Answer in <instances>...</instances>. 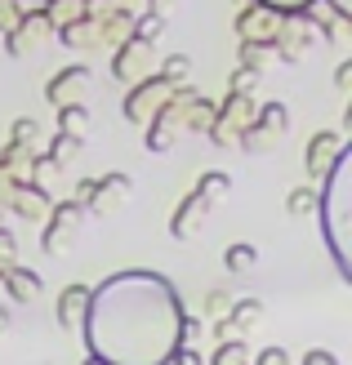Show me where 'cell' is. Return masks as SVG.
<instances>
[{"instance_id": "4", "label": "cell", "mask_w": 352, "mask_h": 365, "mask_svg": "<svg viewBox=\"0 0 352 365\" xmlns=\"http://www.w3.org/2000/svg\"><path fill=\"white\" fill-rule=\"evenodd\" d=\"M254 98L250 94H228L223 103L214 107V120H210V143L214 148H236V138H241V130H246V125L254 120Z\"/></svg>"}, {"instance_id": "35", "label": "cell", "mask_w": 352, "mask_h": 365, "mask_svg": "<svg viewBox=\"0 0 352 365\" xmlns=\"http://www.w3.org/2000/svg\"><path fill=\"white\" fill-rule=\"evenodd\" d=\"M335 85H339V89H348V85H352V63H339V71H335Z\"/></svg>"}, {"instance_id": "34", "label": "cell", "mask_w": 352, "mask_h": 365, "mask_svg": "<svg viewBox=\"0 0 352 365\" xmlns=\"http://www.w3.org/2000/svg\"><path fill=\"white\" fill-rule=\"evenodd\" d=\"M299 365H339V356H335V352H326V348H312V352H303Z\"/></svg>"}, {"instance_id": "17", "label": "cell", "mask_w": 352, "mask_h": 365, "mask_svg": "<svg viewBox=\"0 0 352 365\" xmlns=\"http://www.w3.org/2000/svg\"><path fill=\"white\" fill-rule=\"evenodd\" d=\"M254 125H258L263 134L281 138V134L290 130V107H286V103H263V107H254Z\"/></svg>"}, {"instance_id": "12", "label": "cell", "mask_w": 352, "mask_h": 365, "mask_svg": "<svg viewBox=\"0 0 352 365\" xmlns=\"http://www.w3.org/2000/svg\"><path fill=\"white\" fill-rule=\"evenodd\" d=\"M134 192V182H129V174H103V178H94V196H89V205H85V214H116L121 210V200Z\"/></svg>"}, {"instance_id": "26", "label": "cell", "mask_w": 352, "mask_h": 365, "mask_svg": "<svg viewBox=\"0 0 352 365\" xmlns=\"http://www.w3.org/2000/svg\"><path fill=\"white\" fill-rule=\"evenodd\" d=\"M161 76H170L174 85H188V76H192V58H188V53H170Z\"/></svg>"}, {"instance_id": "14", "label": "cell", "mask_w": 352, "mask_h": 365, "mask_svg": "<svg viewBox=\"0 0 352 365\" xmlns=\"http://www.w3.org/2000/svg\"><path fill=\"white\" fill-rule=\"evenodd\" d=\"M89 81H94V76H89V67H67V71H59V76L45 85V94H49L54 107H67V103H81Z\"/></svg>"}, {"instance_id": "5", "label": "cell", "mask_w": 352, "mask_h": 365, "mask_svg": "<svg viewBox=\"0 0 352 365\" xmlns=\"http://www.w3.org/2000/svg\"><path fill=\"white\" fill-rule=\"evenodd\" d=\"M81 227H85V205H81V200H59V205H49L41 250L45 254H63L71 241H76Z\"/></svg>"}, {"instance_id": "31", "label": "cell", "mask_w": 352, "mask_h": 365, "mask_svg": "<svg viewBox=\"0 0 352 365\" xmlns=\"http://www.w3.org/2000/svg\"><path fill=\"white\" fill-rule=\"evenodd\" d=\"M170 365H206V356H201L192 343H178L174 348V356H170Z\"/></svg>"}, {"instance_id": "25", "label": "cell", "mask_w": 352, "mask_h": 365, "mask_svg": "<svg viewBox=\"0 0 352 365\" xmlns=\"http://www.w3.org/2000/svg\"><path fill=\"white\" fill-rule=\"evenodd\" d=\"M59 170H63V165H54V160H49L45 152H41V156H31V160H27V178L36 182V187H45V182H49L54 174H59Z\"/></svg>"}, {"instance_id": "10", "label": "cell", "mask_w": 352, "mask_h": 365, "mask_svg": "<svg viewBox=\"0 0 352 365\" xmlns=\"http://www.w3.org/2000/svg\"><path fill=\"white\" fill-rule=\"evenodd\" d=\"M281 23H286V14H276V9H268V5H254L236 18V31H241V41H258V45H272L276 41V31H281Z\"/></svg>"}, {"instance_id": "13", "label": "cell", "mask_w": 352, "mask_h": 365, "mask_svg": "<svg viewBox=\"0 0 352 365\" xmlns=\"http://www.w3.org/2000/svg\"><path fill=\"white\" fill-rule=\"evenodd\" d=\"M5 210H14L23 223H45L49 218V192L36 187V182H18L9 192V200H5Z\"/></svg>"}, {"instance_id": "8", "label": "cell", "mask_w": 352, "mask_h": 365, "mask_svg": "<svg viewBox=\"0 0 352 365\" xmlns=\"http://www.w3.org/2000/svg\"><path fill=\"white\" fill-rule=\"evenodd\" d=\"M348 152V138L339 134V130H321V134H312L308 138V152H303V165H308V174L312 178H326L330 174V165Z\"/></svg>"}, {"instance_id": "21", "label": "cell", "mask_w": 352, "mask_h": 365, "mask_svg": "<svg viewBox=\"0 0 352 365\" xmlns=\"http://www.w3.org/2000/svg\"><path fill=\"white\" fill-rule=\"evenodd\" d=\"M196 192L214 205V200H223V196L232 192V178H228V174H218V170H206V174L196 178Z\"/></svg>"}, {"instance_id": "9", "label": "cell", "mask_w": 352, "mask_h": 365, "mask_svg": "<svg viewBox=\"0 0 352 365\" xmlns=\"http://www.w3.org/2000/svg\"><path fill=\"white\" fill-rule=\"evenodd\" d=\"M45 31H54L49 14H27V18H18V23L5 31V45H9L14 58H27V53H36L45 45Z\"/></svg>"}, {"instance_id": "22", "label": "cell", "mask_w": 352, "mask_h": 365, "mask_svg": "<svg viewBox=\"0 0 352 365\" xmlns=\"http://www.w3.org/2000/svg\"><path fill=\"white\" fill-rule=\"evenodd\" d=\"M59 130H63V134H81V138H85V130H89V112H85L81 103L59 107Z\"/></svg>"}, {"instance_id": "37", "label": "cell", "mask_w": 352, "mask_h": 365, "mask_svg": "<svg viewBox=\"0 0 352 365\" xmlns=\"http://www.w3.org/2000/svg\"><path fill=\"white\" fill-rule=\"evenodd\" d=\"M9 321H14V317H9V307H0V334L9 330Z\"/></svg>"}, {"instance_id": "6", "label": "cell", "mask_w": 352, "mask_h": 365, "mask_svg": "<svg viewBox=\"0 0 352 365\" xmlns=\"http://www.w3.org/2000/svg\"><path fill=\"white\" fill-rule=\"evenodd\" d=\"M258 321H263V303H258V299H232L228 317H214L210 330H214L218 343H223V339H250L258 330Z\"/></svg>"}, {"instance_id": "38", "label": "cell", "mask_w": 352, "mask_h": 365, "mask_svg": "<svg viewBox=\"0 0 352 365\" xmlns=\"http://www.w3.org/2000/svg\"><path fill=\"white\" fill-rule=\"evenodd\" d=\"M85 365H103V361H94V356H89V361H85Z\"/></svg>"}, {"instance_id": "28", "label": "cell", "mask_w": 352, "mask_h": 365, "mask_svg": "<svg viewBox=\"0 0 352 365\" xmlns=\"http://www.w3.org/2000/svg\"><path fill=\"white\" fill-rule=\"evenodd\" d=\"M129 36H139V41H152V45H156V36H161V14H143Z\"/></svg>"}, {"instance_id": "36", "label": "cell", "mask_w": 352, "mask_h": 365, "mask_svg": "<svg viewBox=\"0 0 352 365\" xmlns=\"http://www.w3.org/2000/svg\"><path fill=\"white\" fill-rule=\"evenodd\" d=\"M170 5H178V0H152V14H161V18H165V9H170Z\"/></svg>"}, {"instance_id": "30", "label": "cell", "mask_w": 352, "mask_h": 365, "mask_svg": "<svg viewBox=\"0 0 352 365\" xmlns=\"http://www.w3.org/2000/svg\"><path fill=\"white\" fill-rule=\"evenodd\" d=\"M250 365H290V352L286 348H258V352H250Z\"/></svg>"}, {"instance_id": "24", "label": "cell", "mask_w": 352, "mask_h": 365, "mask_svg": "<svg viewBox=\"0 0 352 365\" xmlns=\"http://www.w3.org/2000/svg\"><path fill=\"white\" fill-rule=\"evenodd\" d=\"M36 138H41V125L36 120H14V130H9V148H23V152H31L36 148Z\"/></svg>"}, {"instance_id": "11", "label": "cell", "mask_w": 352, "mask_h": 365, "mask_svg": "<svg viewBox=\"0 0 352 365\" xmlns=\"http://www.w3.org/2000/svg\"><path fill=\"white\" fill-rule=\"evenodd\" d=\"M210 210H214V205L192 187L188 196L178 200V210H174V218H170V236H178V241H192V236L201 232V223L210 218Z\"/></svg>"}, {"instance_id": "20", "label": "cell", "mask_w": 352, "mask_h": 365, "mask_svg": "<svg viewBox=\"0 0 352 365\" xmlns=\"http://www.w3.org/2000/svg\"><path fill=\"white\" fill-rule=\"evenodd\" d=\"M258 263V250L250 245V241H236V245H228V254H223V267L232 272V277H241V272H250Z\"/></svg>"}, {"instance_id": "16", "label": "cell", "mask_w": 352, "mask_h": 365, "mask_svg": "<svg viewBox=\"0 0 352 365\" xmlns=\"http://www.w3.org/2000/svg\"><path fill=\"white\" fill-rule=\"evenodd\" d=\"M0 281H5V294L14 303H36V299H41V289H45V281L36 277L31 267H18V263H9L5 272H0Z\"/></svg>"}, {"instance_id": "32", "label": "cell", "mask_w": 352, "mask_h": 365, "mask_svg": "<svg viewBox=\"0 0 352 365\" xmlns=\"http://www.w3.org/2000/svg\"><path fill=\"white\" fill-rule=\"evenodd\" d=\"M14 250H18V241H14V232H9V227H0V272H5V267L14 263Z\"/></svg>"}, {"instance_id": "7", "label": "cell", "mask_w": 352, "mask_h": 365, "mask_svg": "<svg viewBox=\"0 0 352 365\" xmlns=\"http://www.w3.org/2000/svg\"><path fill=\"white\" fill-rule=\"evenodd\" d=\"M147 63H152V41H139V36H125L116 45V58H112V76L121 85H134L147 76Z\"/></svg>"}, {"instance_id": "3", "label": "cell", "mask_w": 352, "mask_h": 365, "mask_svg": "<svg viewBox=\"0 0 352 365\" xmlns=\"http://www.w3.org/2000/svg\"><path fill=\"white\" fill-rule=\"evenodd\" d=\"M174 89H178V85H174L170 76H161V71L152 76V71H147L143 81H134V85H129V94H125V103H121L125 120H129V125H147V120H152V116L161 112V103L170 98Z\"/></svg>"}, {"instance_id": "15", "label": "cell", "mask_w": 352, "mask_h": 365, "mask_svg": "<svg viewBox=\"0 0 352 365\" xmlns=\"http://www.w3.org/2000/svg\"><path fill=\"white\" fill-rule=\"evenodd\" d=\"M85 307H89V285H63V294H59V303H54V321L63 325V330H76L81 325V317H85Z\"/></svg>"}, {"instance_id": "23", "label": "cell", "mask_w": 352, "mask_h": 365, "mask_svg": "<svg viewBox=\"0 0 352 365\" xmlns=\"http://www.w3.org/2000/svg\"><path fill=\"white\" fill-rule=\"evenodd\" d=\"M317 200H321L317 187H294V192L286 196V210H290L294 218H308V214H317Z\"/></svg>"}, {"instance_id": "29", "label": "cell", "mask_w": 352, "mask_h": 365, "mask_svg": "<svg viewBox=\"0 0 352 365\" xmlns=\"http://www.w3.org/2000/svg\"><path fill=\"white\" fill-rule=\"evenodd\" d=\"M228 307H232V294L228 289H210L206 294V317L214 321V317H228Z\"/></svg>"}, {"instance_id": "19", "label": "cell", "mask_w": 352, "mask_h": 365, "mask_svg": "<svg viewBox=\"0 0 352 365\" xmlns=\"http://www.w3.org/2000/svg\"><path fill=\"white\" fill-rule=\"evenodd\" d=\"M81 148H85V143H81V134H54V143H49V160H54V165H67V160H76L81 156Z\"/></svg>"}, {"instance_id": "33", "label": "cell", "mask_w": 352, "mask_h": 365, "mask_svg": "<svg viewBox=\"0 0 352 365\" xmlns=\"http://www.w3.org/2000/svg\"><path fill=\"white\" fill-rule=\"evenodd\" d=\"M258 5H268V9H276V14H303L312 0H258Z\"/></svg>"}, {"instance_id": "1", "label": "cell", "mask_w": 352, "mask_h": 365, "mask_svg": "<svg viewBox=\"0 0 352 365\" xmlns=\"http://www.w3.org/2000/svg\"><path fill=\"white\" fill-rule=\"evenodd\" d=\"M183 299L156 272H116L89 289L81 317L85 348L103 365H170L178 348Z\"/></svg>"}, {"instance_id": "18", "label": "cell", "mask_w": 352, "mask_h": 365, "mask_svg": "<svg viewBox=\"0 0 352 365\" xmlns=\"http://www.w3.org/2000/svg\"><path fill=\"white\" fill-rule=\"evenodd\" d=\"M210 365H250V343L246 339H223L210 352Z\"/></svg>"}, {"instance_id": "2", "label": "cell", "mask_w": 352, "mask_h": 365, "mask_svg": "<svg viewBox=\"0 0 352 365\" xmlns=\"http://www.w3.org/2000/svg\"><path fill=\"white\" fill-rule=\"evenodd\" d=\"M348 174H352V152H343L335 165H330L326 187H317L321 192L317 214H321V227H326V245H330V254H335V267H339L343 281H348V245H343V192H348Z\"/></svg>"}, {"instance_id": "27", "label": "cell", "mask_w": 352, "mask_h": 365, "mask_svg": "<svg viewBox=\"0 0 352 365\" xmlns=\"http://www.w3.org/2000/svg\"><path fill=\"white\" fill-rule=\"evenodd\" d=\"M254 85H258V67H236L228 81V94H250Z\"/></svg>"}]
</instances>
